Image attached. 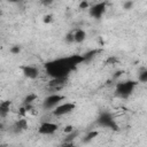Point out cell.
<instances>
[{
    "label": "cell",
    "instance_id": "obj_17",
    "mask_svg": "<svg viewBox=\"0 0 147 147\" xmlns=\"http://www.w3.org/2000/svg\"><path fill=\"white\" fill-rule=\"evenodd\" d=\"M99 51H96V49H93V51H90V52H87V53H84L83 55H84V59H85V62H87V61H90L96 53H98Z\"/></svg>",
    "mask_w": 147,
    "mask_h": 147
},
{
    "label": "cell",
    "instance_id": "obj_19",
    "mask_svg": "<svg viewBox=\"0 0 147 147\" xmlns=\"http://www.w3.org/2000/svg\"><path fill=\"white\" fill-rule=\"evenodd\" d=\"M88 7H90V3H88L87 0H82V1H80V3H79V8H80V9H86V8H88Z\"/></svg>",
    "mask_w": 147,
    "mask_h": 147
},
{
    "label": "cell",
    "instance_id": "obj_4",
    "mask_svg": "<svg viewBox=\"0 0 147 147\" xmlns=\"http://www.w3.org/2000/svg\"><path fill=\"white\" fill-rule=\"evenodd\" d=\"M62 100H64V96L63 95H60L57 93L51 94L47 98H45V100L42 101V107L45 109H54L57 105L61 103Z\"/></svg>",
    "mask_w": 147,
    "mask_h": 147
},
{
    "label": "cell",
    "instance_id": "obj_13",
    "mask_svg": "<svg viewBox=\"0 0 147 147\" xmlns=\"http://www.w3.org/2000/svg\"><path fill=\"white\" fill-rule=\"evenodd\" d=\"M99 134V132L98 131H90L85 137H84V139H83V142L84 144H87V142H90L91 140H93L96 136Z\"/></svg>",
    "mask_w": 147,
    "mask_h": 147
},
{
    "label": "cell",
    "instance_id": "obj_8",
    "mask_svg": "<svg viewBox=\"0 0 147 147\" xmlns=\"http://www.w3.org/2000/svg\"><path fill=\"white\" fill-rule=\"evenodd\" d=\"M22 71L24 74V76L30 79H36L39 75V70L33 65H24V67H22Z\"/></svg>",
    "mask_w": 147,
    "mask_h": 147
},
{
    "label": "cell",
    "instance_id": "obj_5",
    "mask_svg": "<svg viewBox=\"0 0 147 147\" xmlns=\"http://www.w3.org/2000/svg\"><path fill=\"white\" fill-rule=\"evenodd\" d=\"M76 108V105L72 102H64V103H60L57 105L54 110H53V115L54 116H64L70 114L71 111H74Z\"/></svg>",
    "mask_w": 147,
    "mask_h": 147
},
{
    "label": "cell",
    "instance_id": "obj_23",
    "mask_svg": "<svg viewBox=\"0 0 147 147\" xmlns=\"http://www.w3.org/2000/svg\"><path fill=\"white\" fill-rule=\"evenodd\" d=\"M53 2H54V0H41V3H42L44 6H46V7L51 6Z\"/></svg>",
    "mask_w": 147,
    "mask_h": 147
},
{
    "label": "cell",
    "instance_id": "obj_25",
    "mask_svg": "<svg viewBox=\"0 0 147 147\" xmlns=\"http://www.w3.org/2000/svg\"><path fill=\"white\" fill-rule=\"evenodd\" d=\"M9 2H13V3H15V2H18V1H21V0H8Z\"/></svg>",
    "mask_w": 147,
    "mask_h": 147
},
{
    "label": "cell",
    "instance_id": "obj_11",
    "mask_svg": "<svg viewBox=\"0 0 147 147\" xmlns=\"http://www.w3.org/2000/svg\"><path fill=\"white\" fill-rule=\"evenodd\" d=\"M74 36H75V42L80 44L86 39V32L83 29H76L74 31Z\"/></svg>",
    "mask_w": 147,
    "mask_h": 147
},
{
    "label": "cell",
    "instance_id": "obj_20",
    "mask_svg": "<svg viewBox=\"0 0 147 147\" xmlns=\"http://www.w3.org/2000/svg\"><path fill=\"white\" fill-rule=\"evenodd\" d=\"M74 130H75V127H74L72 125H65L64 129H63V132H64L65 134H68V133H71Z\"/></svg>",
    "mask_w": 147,
    "mask_h": 147
},
{
    "label": "cell",
    "instance_id": "obj_21",
    "mask_svg": "<svg viewBox=\"0 0 147 147\" xmlns=\"http://www.w3.org/2000/svg\"><path fill=\"white\" fill-rule=\"evenodd\" d=\"M52 21H53V17H52V15H49V14L45 15V16H44V18H42V22H44V23H46V24L51 23Z\"/></svg>",
    "mask_w": 147,
    "mask_h": 147
},
{
    "label": "cell",
    "instance_id": "obj_14",
    "mask_svg": "<svg viewBox=\"0 0 147 147\" xmlns=\"http://www.w3.org/2000/svg\"><path fill=\"white\" fill-rule=\"evenodd\" d=\"M36 99H37V95H36L34 93H30V94H28V95L24 98V106L31 105Z\"/></svg>",
    "mask_w": 147,
    "mask_h": 147
},
{
    "label": "cell",
    "instance_id": "obj_10",
    "mask_svg": "<svg viewBox=\"0 0 147 147\" xmlns=\"http://www.w3.org/2000/svg\"><path fill=\"white\" fill-rule=\"evenodd\" d=\"M26 127H28V123H26V121H25V119H18V121L13 125L11 131H13L14 133H20V132L24 131Z\"/></svg>",
    "mask_w": 147,
    "mask_h": 147
},
{
    "label": "cell",
    "instance_id": "obj_22",
    "mask_svg": "<svg viewBox=\"0 0 147 147\" xmlns=\"http://www.w3.org/2000/svg\"><path fill=\"white\" fill-rule=\"evenodd\" d=\"M20 52H21V47L20 46H13L10 48V53L11 54H18Z\"/></svg>",
    "mask_w": 147,
    "mask_h": 147
},
{
    "label": "cell",
    "instance_id": "obj_1",
    "mask_svg": "<svg viewBox=\"0 0 147 147\" xmlns=\"http://www.w3.org/2000/svg\"><path fill=\"white\" fill-rule=\"evenodd\" d=\"M82 62H85L84 55L75 54L68 57H61V59L49 61L45 64V69L52 78L68 77V75Z\"/></svg>",
    "mask_w": 147,
    "mask_h": 147
},
{
    "label": "cell",
    "instance_id": "obj_24",
    "mask_svg": "<svg viewBox=\"0 0 147 147\" xmlns=\"http://www.w3.org/2000/svg\"><path fill=\"white\" fill-rule=\"evenodd\" d=\"M121 75H122V71H116V72H115V75H114L113 77H114V78L116 79V78H118V77H121Z\"/></svg>",
    "mask_w": 147,
    "mask_h": 147
},
{
    "label": "cell",
    "instance_id": "obj_2",
    "mask_svg": "<svg viewBox=\"0 0 147 147\" xmlns=\"http://www.w3.org/2000/svg\"><path fill=\"white\" fill-rule=\"evenodd\" d=\"M137 84H138V82H134V80H124V82L117 83L116 90H115L116 95L118 98H122V99L129 98L132 94V92H133L134 87L137 86Z\"/></svg>",
    "mask_w": 147,
    "mask_h": 147
},
{
    "label": "cell",
    "instance_id": "obj_3",
    "mask_svg": "<svg viewBox=\"0 0 147 147\" xmlns=\"http://www.w3.org/2000/svg\"><path fill=\"white\" fill-rule=\"evenodd\" d=\"M96 123L99 126L101 127H106V129H111V130H118V125L116 123V121L114 119L113 115L108 111H102L98 119H96Z\"/></svg>",
    "mask_w": 147,
    "mask_h": 147
},
{
    "label": "cell",
    "instance_id": "obj_7",
    "mask_svg": "<svg viewBox=\"0 0 147 147\" xmlns=\"http://www.w3.org/2000/svg\"><path fill=\"white\" fill-rule=\"evenodd\" d=\"M57 124L55 123H52V122H44L40 124L39 129H38V132L40 134H44V136H49V134H53L56 132L57 130Z\"/></svg>",
    "mask_w": 147,
    "mask_h": 147
},
{
    "label": "cell",
    "instance_id": "obj_15",
    "mask_svg": "<svg viewBox=\"0 0 147 147\" xmlns=\"http://www.w3.org/2000/svg\"><path fill=\"white\" fill-rule=\"evenodd\" d=\"M138 82L140 83H147V68L142 69L138 75Z\"/></svg>",
    "mask_w": 147,
    "mask_h": 147
},
{
    "label": "cell",
    "instance_id": "obj_16",
    "mask_svg": "<svg viewBox=\"0 0 147 147\" xmlns=\"http://www.w3.org/2000/svg\"><path fill=\"white\" fill-rule=\"evenodd\" d=\"M64 40H65V42H67V44H72V42H75V36H74V31L68 32V33L65 34V37H64Z\"/></svg>",
    "mask_w": 147,
    "mask_h": 147
},
{
    "label": "cell",
    "instance_id": "obj_9",
    "mask_svg": "<svg viewBox=\"0 0 147 147\" xmlns=\"http://www.w3.org/2000/svg\"><path fill=\"white\" fill-rule=\"evenodd\" d=\"M68 77H57V78H52L49 80V86L53 88H61L62 86H64L65 82H67Z\"/></svg>",
    "mask_w": 147,
    "mask_h": 147
},
{
    "label": "cell",
    "instance_id": "obj_6",
    "mask_svg": "<svg viewBox=\"0 0 147 147\" xmlns=\"http://www.w3.org/2000/svg\"><path fill=\"white\" fill-rule=\"evenodd\" d=\"M107 10V3L105 1H101V2H96L94 3L91 8H90V15L93 17V18H96V20H100L105 13Z\"/></svg>",
    "mask_w": 147,
    "mask_h": 147
},
{
    "label": "cell",
    "instance_id": "obj_12",
    "mask_svg": "<svg viewBox=\"0 0 147 147\" xmlns=\"http://www.w3.org/2000/svg\"><path fill=\"white\" fill-rule=\"evenodd\" d=\"M9 106H10V101H3L0 105V114L2 117H5L7 115V113L9 111Z\"/></svg>",
    "mask_w": 147,
    "mask_h": 147
},
{
    "label": "cell",
    "instance_id": "obj_18",
    "mask_svg": "<svg viewBox=\"0 0 147 147\" xmlns=\"http://www.w3.org/2000/svg\"><path fill=\"white\" fill-rule=\"evenodd\" d=\"M133 7V1L132 0H126L124 3H123V8L125 9V10H129V9H131Z\"/></svg>",
    "mask_w": 147,
    "mask_h": 147
}]
</instances>
